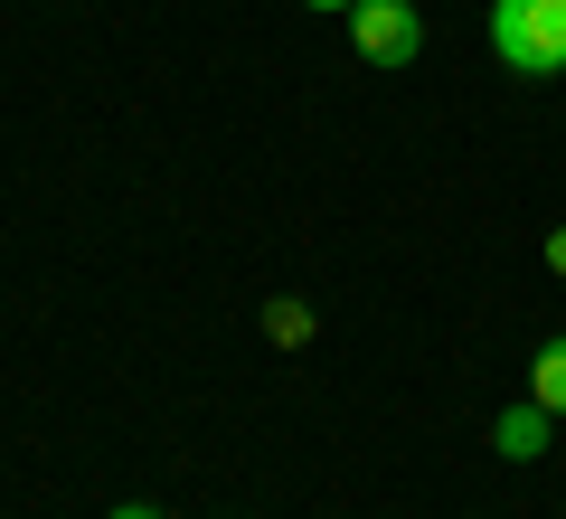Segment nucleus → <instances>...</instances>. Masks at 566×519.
<instances>
[{
	"instance_id": "20e7f679",
	"label": "nucleus",
	"mask_w": 566,
	"mask_h": 519,
	"mask_svg": "<svg viewBox=\"0 0 566 519\" xmlns=\"http://www.w3.org/2000/svg\"><path fill=\"white\" fill-rule=\"evenodd\" d=\"M264 340H274V350H303V340H312V302L303 293H274V302H264Z\"/></svg>"
},
{
	"instance_id": "0eeeda50",
	"label": "nucleus",
	"mask_w": 566,
	"mask_h": 519,
	"mask_svg": "<svg viewBox=\"0 0 566 519\" xmlns=\"http://www.w3.org/2000/svg\"><path fill=\"white\" fill-rule=\"evenodd\" d=\"M104 519H161V510H142V500H123V510H104Z\"/></svg>"
},
{
	"instance_id": "423d86ee",
	"label": "nucleus",
	"mask_w": 566,
	"mask_h": 519,
	"mask_svg": "<svg viewBox=\"0 0 566 519\" xmlns=\"http://www.w3.org/2000/svg\"><path fill=\"white\" fill-rule=\"evenodd\" d=\"M547 274L566 283V227H547Z\"/></svg>"
},
{
	"instance_id": "39448f33",
	"label": "nucleus",
	"mask_w": 566,
	"mask_h": 519,
	"mask_svg": "<svg viewBox=\"0 0 566 519\" xmlns=\"http://www.w3.org/2000/svg\"><path fill=\"white\" fill-rule=\"evenodd\" d=\"M528 397H538L547 416H566V340H547L538 360H528Z\"/></svg>"
},
{
	"instance_id": "f03ea898",
	"label": "nucleus",
	"mask_w": 566,
	"mask_h": 519,
	"mask_svg": "<svg viewBox=\"0 0 566 519\" xmlns=\"http://www.w3.org/2000/svg\"><path fill=\"white\" fill-rule=\"evenodd\" d=\"M349 48L368 66H416V48H424L416 0H349Z\"/></svg>"
},
{
	"instance_id": "f257e3e1",
	"label": "nucleus",
	"mask_w": 566,
	"mask_h": 519,
	"mask_svg": "<svg viewBox=\"0 0 566 519\" xmlns=\"http://www.w3.org/2000/svg\"><path fill=\"white\" fill-rule=\"evenodd\" d=\"M491 58L510 76H566V0H491Z\"/></svg>"
},
{
	"instance_id": "7ed1b4c3",
	"label": "nucleus",
	"mask_w": 566,
	"mask_h": 519,
	"mask_svg": "<svg viewBox=\"0 0 566 519\" xmlns=\"http://www.w3.org/2000/svg\"><path fill=\"white\" fill-rule=\"evenodd\" d=\"M491 454H510V463L547 454V406H538V397H528V406H510V416L491 425Z\"/></svg>"
},
{
	"instance_id": "6e6552de",
	"label": "nucleus",
	"mask_w": 566,
	"mask_h": 519,
	"mask_svg": "<svg viewBox=\"0 0 566 519\" xmlns=\"http://www.w3.org/2000/svg\"><path fill=\"white\" fill-rule=\"evenodd\" d=\"M312 10H349V0H312Z\"/></svg>"
}]
</instances>
